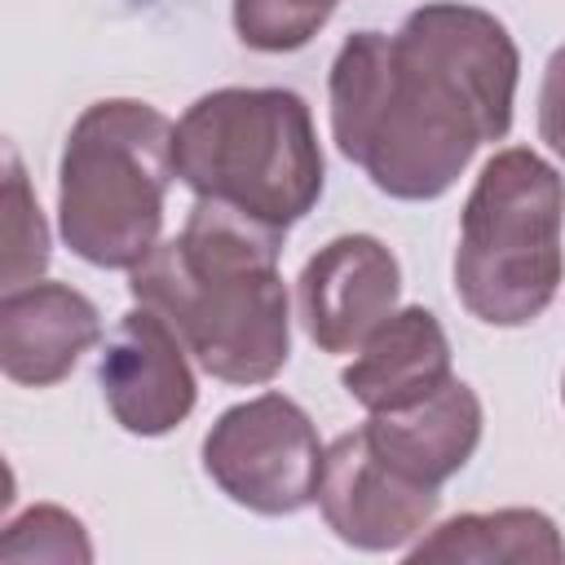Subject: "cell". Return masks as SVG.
I'll use <instances>...</instances> for the list:
<instances>
[{
    "instance_id": "30bf717a",
    "label": "cell",
    "mask_w": 565,
    "mask_h": 565,
    "mask_svg": "<svg viewBox=\"0 0 565 565\" xmlns=\"http://www.w3.org/2000/svg\"><path fill=\"white\" fill-rule=\"evenodd\" d=\"M102 340L97 305L71 282L9 287L0 300V371L13 384L49 388Z\"/></svg>"
},
{
    "instance_id": "5b68a950",
    "label": "cell",
    "mask_w": 565,
    "mask_h": 565,
    "mask_svg": "<svg viewBox=\"0 0 565 565\" xmlns=\"http://www.w3.org/2000/svg\"><path fill=\"white\" fill-rule=\"evenodd\" d=\"M565 181L530 146L486 159L459 225L455 291L490 327L534 322L561 291Z\"/></svg>"
},
{
    "instance_id": "52a82bcc",
    "label": "cell",
    "mask_w": 565,
    "mask_h": 565,
    "mask_svg": "<svg viewBox=\"0 0 565 565\" xmlns=\"http://www.w3.org/2000/svg\"><path fill=\"white\" fill-rule=\"evenodd\" d=\"M318 508L340 543L358 552H397L433 525L441 494L437 486L402 477L393 463L375 455L366 433L353 428L335 437L322 455Z\"/></svg>"
},
{
    "instance_id": "ba28073f",
    "label": "cell",
    "mask_w": 565,
    "mask_h": 565,
    "mask_svg": "<svg viewBox=\"0 0 565 565\" xmlns=\"http://www.w3.org/2000/svg\"><path fill=\"white\" fill-rule=\"evenodd\" d=\"M185 353V340L159 309L137 305L119 318L102 349L97 384L124 433L163 437L194 411L199 384Z\"/></svg>"
},
{
    "instance_id": "e0dca14e",
    "label": "cell",
    "mask_w": 565,
    "mask_h": 565,
    "mask_svg": "<svg viewBox=\"0 0 565 565\" xmlns=\"http://www.w3.org/2000/svg\"><path fill=\"white\" fill-rule=\"evenodd\" d=\"M539 137L556 159H565V44L547 57L539 88Z\"/></svg>"
},
{
    "instance_id": "277c9868",
    "label": "cell",
    "mask_w": 565,
    "mask_h": 565,
    "mask_svg": "<svg viewBox=\"0 0 565 565\" xmlns=\"http://www.w3.org/2000/svg\"><path fill=\"white\" fill-rule=\"evenodd\" d=\"M177 177L274 230H291L322 199L327 163L313 115L291 88L203 93L172 132Z\"/></svg>"
},
{
    "instance_id": "ac0fdd59",
    "label": "cell",
    "mask_w": 565,
    "mask_h": 565,
    "mask_svg": "<svg viewBox=\"0 0 565 565\" xmlns=\"http://www.w3.org/2000/svg\"><path fill=\"white\" fill-rule=\"evenodd\" d=\"M561 397H565V384H561Z\"/></svg>"
},
{
    "instance_id": "8fae6325",
    "label": "cell",
    "mask_w": 565,
    "mask_h": 565,
    "mask_svg": "<svg viewBox=\"0 0 565 565\" xmlns=\"http://www.w3.org/2000/svg\"><path fill=\"white\" fill-rule=\"evenodd\" d=\"M366 441L384 463L419 486H446L481 441V402L463 380H446L437 393L402 406L375 411L362 424Z\"/></svg>"
},
{
    "instance_id": "3957f363",
    "label": "cell",
    "mask_w": 565,
    "mask_h": 565,
    "mask_svg": "<svg viewBox=\"0 0 565 565\" xmlns=\"http://www.w3.org/2000/svg\"><path fill=\"white\" fill-rule=\"evenodd\" d=\"M177 124L137 97L93 102L66 132L57 168V225L66 247L97 269H137L163 234L177 177Z\"/></svg>"
},
{
    "instance_id": "7c38bea8",
    "label": "cell",
    "mask_w": 565,
    "mask_h": 565,
    "mask_svg": "<svg viewBox=\"0 0 565 565\" xmlns=\"http://www.w3.org/2000/svg\"><path fill=\"white\" fill-rule=\"evenodd\" d=\"M450 340L441 322L424 309H393L353 353V362L340 371V384L358 406L375 411H402L428 393H437L450 380Z\"/></svg>"
},
{
    "instance_id": "8992f818",
    "label": "cell",
    "mask_w": 565,
    "mask_h": 565,
    "mask_svg": "<svg viewBox=\"0 0 565 565\" xmlns=\"http://www.w3.org/2000/svg\"><path fill=\"white\" fill-rule=\"evenodd\" d=\"M322 441L313 419L287 393H260L216 415L203 437V472L238 508L291 516L318 499Z\"/></svg>"
},
{
    "instance_id": "5bb4252c",
    "label": "cell",
    "mask_w": 565,
    "mask_h": 565,
    "mask_svg": "<svg viewBox=\"0 0 565 565\" xmlns=\"http://www.w3.org/2000/svg\"><path fill=\"white\" fill-rule=\"evenodd\" d=\"M340 0H234V31L256 53L305 49L335 13Z\"/></svg>"
},
{
    "instance_id": "9c48e42d",
    "label": "cell",
    "mask_w": 565,
    "mask_h": 565,
    "mask_svg": "<svg viewBox=\"0 0 565 565\" xmlns=\"http://www.w3.org/2000/svg\"><path fill=\"white\" fill-rule=\"evenodd\" d=\"M402 265L375 234H340L318 247L300 278V322L322 353H358L362 340L397 309Z\"/></svg>"
},
{
    "instance_id": "7a4b0ae2",
    "label": "cell",
    "mask_w": 565,
    "mask_h": 565,
    "mask_svg": "<svg viewBox=\"0 0 565 565\" xmlns=\"http://www.w3.org/2000/svg\"><path fill=\"white\" fill-rule=\"evenodd\" d=\"M282 230L194 199L185 230L132 269V300L159 309L194 362L225 384H265L291 353V300L278 274Z\"/></svg>"
},
{
    "instance_id": "6da1fadb",
    "label": "cell",
    "mask_w": 565,
    "mask_h": 565,
    "mask_svg": "<svg viewBox=\"0 0 565 565\" xmlns=\"http://www.w3.org/2000/svg\"><path fill=\"white\" fill-rule=\"evenodd\" d=\"M521 53L508 26L437 0L384 31H353L331 62V137L388 199H441L512 128Z\"/></svg>"
},
{
    "instance_id": "2e32d148",
    "label": "cell",
    "mask_w": 565,
    "mask_h": 565,
    "mask_svg": "<svg viewBox=\"0 0 565 565\" xmlns=\"http://www.w3.org/2000/svg\"><path fill=\"white\" fill-rule=\"evenodd\" d=\"M49 265V225L31 199L26 172L18 154L9 150V172H4V291L26 287L44 274Z\"/></svg>"
},
{
    "instance_id": "9a60e30c",
    "label": "cell",
    "mask_w": 565,
    "mask_h": 565,
    "mask_svg": "<svg viewBox=\"0 0 565 565\" xmlns=\"http://www.w3.org/2000/svg\"><path fill=\"white\" fill-rule=\"evenodd\" d=\"M0 561H9V565H22V561L88 565L93 561V543H88L79 516H71L66 508H53V503H35L18 521L4 525Z\"/></svg>"
},
{
    "instance_id": "4fadbf2b",
    "label": "cell",
    "mask_w": 565,
    "mask_h": 565,
    "mask_svg": "<svg viewBox=\"0 0 565 565\" xmlns=\"http://www.w3.org/2000/svg\"><path fill=\"white\" fill-rule=\"evenodd\" d=\"M411 565H561L565 539L556 521L539 508H499V512H463L433 534H424L411 552Z\"/></svg>"
}]
</instances>
